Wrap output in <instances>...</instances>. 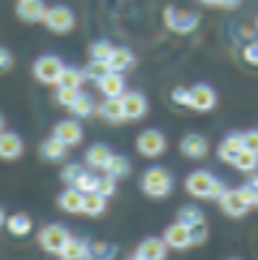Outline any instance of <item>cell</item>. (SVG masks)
<instances>
[{
  "label": "cell",
  "mask_w": 258,
  "mask_h": 260,
  "mask_svg": "<svg viewBox=\"0 0 258 260\" xmlns=\"http://www.w3.org/2000/svg\"><path fill=\"white\" fill-rule=\"evenodd\" d=\"M219 208L224 216H230V218H242V216H248V213L255 208V192L248 187V184H242L237 189H224V194L219 197Z\"/></svg>",
  "instance_id": "obj_1"
},
{
  "label": "cell",
  "mask_w": 258,
  "mask_h": 260,
  "mask_svg": "<svg viewBox=\"0 0 258 260\" xmlns=\"http://www.w3.org/2000/svg\"><path fill=\"white\" fill-rule=\"evenodd\" d=\"M185 189H187V194L198 197V200H219L226 187H224L211 171H206V168H198V171H192V174L185 179Z\"/></svg>",
  "instance_id": "obj_2"
},
{
  "label": "cell",
  "mask_w": 258,
  "mask_h": 260,
  "mask_svg": "<svg viewBox=\"0 0 258 260\" xmlns=\"http://www.w3.org/2000/svg\"><path fill=\"white\" fill-rule=\"evenodd\" d=\"M140 187H142V194L150 197V200H163V197H169L171 189H174V176L166 171L163 166H153L142 174Z\"/></svg>",
  "instance_id": "obj_3"
},
{
  "label": "cell",
  "mask_w": 258,
  "mask_h": 260,
  "mask_svg": "<svg viewBox=\"0 0 258 260\" xmlns=\"http://www.w3.org/2000/svg\"><path fill=\"white\" fill-rule=\"evenodd\" d=\"M163 21H166V26L171 29V32H177V35H190L192 29H198V24H200V16L198 13H192V11H185V8H166L163 11Z\"/></svg>",
  "instance_id": "obj_4"
},
{
  "label": "cell",
  "mask_w": 258,
  "mask_h": 260,
  "mask_svg": "<svg viewBox=\"0 0 258 260\" xmlns=\"http://www.w3.org/2000/svg\"><path fill=\"white\" fill-rule=\"evenodd\" d=\"M134 145H137V152L142 158H161L166 147H169L163 132H158V129H142L137 134V140H134Z\"/></svg>",
  "instance_id": "obj_5"
},
{
  "label": "cell",
  "mask_w": 258,
  "mask_h": 260,
  "mask_svg": "<svg viewBox=\"0 0 258 260\" xmlns=\"http://www.w3.org/2000/svg\"><path fill=\"white\" fill-rule=\"evenodd\" d=\"M69 239H71L69 229L61 226V223H50V226H45L42 232H40V244H42V250L50 252V255H61V252H64V247H66Z\"/></svg>",
  "instance_id": "obj_6"
},
{
  "label": "cell",
  "mask_w": 258,
  "mask_h": 260,
  "mask_svg": "<svg viewBox=\"0 0 258 260\" xmlns=\"http://www.w3.org/2000/svg\"><path fill=\"white\" fill-rule=\"evenodd\" d=\"M61 71H64V63H61L58 55H40L32 66V74H35L37 82L55 84V87H58V79H61Z\"/></svg>",
  "instance_id": "obj_7"
},
{
  "label": "cell",
  "mask_w": 258,
  "mask_h": 260,
  "mask_svg": "<svg viewBox=\"0 0 258 260\" xmlns=\"http://www.w3.org/2000/svg\"><path fill=\"white\" fill-rule=\"evenodd\" d=\"M45 26L50 29V32H55V35H66V32H71L74 29V24H77V19H74V11L71 8H66V6H53V8H48L45 11Z\"/></svg>",
  "instance_id": "obj_8"
},
{
  "label": "cell",
  "mask_w": 258,
  "mask_h": 260,
  "mask_svg": "<svg viewBox=\"0 0 258 260\" xmlns=\"http://www.w3.org/2000/svg\"><path fill=\"white\" fill-rule=\"evenodd\" d=\"M216 103H219V95H216L214 87H208V84L190 87V103H187V108L198 111V113H208V111L216 108Z\"/></svg>",
  "instance_id": "obj_9"
},
{
  "label": "cell",
  "mask_w": 258,
  "mask_h": 260,
  "mask_svg": "<svg viewBox=\"0 0 258 260\" xmlns=\"http://www.w3.org/2000/svg\"><path fill=\"white\" fill-rule=\"evenodd\" d=\"M163 242H166V247L169 250H190L192 247V229L190 226H185V223H179V221H174V223H169L163 229Z\"/></svg>",
  "instance_id": "obj_10"
},
{
  "label": "cell",
  "mask_w": 258,
  "mask_h": 260,
  "mask_svg": "<svg viewBox=\"0 0 258 260\" xmlns=\"http://www.w3.org/2000/svg\"><path fill=\"white\" fill-rule=\"evenodd\" d=\"M208 150H211L208 140H206L203 134H198V132H187L179 140V152L185 158H190V160H203L208 155Z\"/></svg>",
  "instance_id": "obj_11"
},
{
  "label": "cell",
  "mask_w": 258,
  "mask_h": 260,
  "mask_svg": "<svg viewBox=\"0 0 258 260\" xmlns=\"http://www.w3.org/2000/svg\"><path fill=\"white\" fill-rule=\"evenodd\" d=\"M82 124L77 118H69V121H58V124L53 126V137L55 140H61L64 145L74 147V145H79L82 142Z\"/></svg>",
  "instance_id": "obj_12"
},
{
  "label": "cell",
  "mask_w": 258,
  "mask_h": 260,
  "mask_svg": "<svg viewBox=\"0 0 258 260\" xmlns=\"http://www.w3.org/2000/svg\"><path fill=\"white\" fill-rule=\"evenodd\" d=\"M24 155V140L16 132H0V160H16Z\"/></svg>",
  "instance_id": "obj_13"
},
{
  "label": "cell",
  "mask_w": 258,
  "mask_h": 260,
  "mask_svg": "<svg viewBox=\"0 0 258 260\" xmlns=\"http://www.w3.org/2000/svg\"><path fill=\"white\" fill-rule=\"evenodd\" d=\"M121 103H124V118L127 121H140L148 113V100L142 92H124L121 95Z\"/></svg>",
  "instance_id": "obj_14"
},
{
  "label": "cell",
  "mask_w": 258,
  "mask_h": 260,
  "mask_svg": "<svg viewBox=\"0 0 258 260\" xmlns=\"http://www.w3.org/2000/svg\"><path fill=\"white\" fill-rule=\"evenodd\" d=\"M166 252H169V247H166L163 237H145L137 244V255L145 260H166Z\"/></svg>",
  "instance_id": "obj_15"
},
{
  "label": "cell",
  "mask_w": 258,
  "mask_h": 260,
  "mask_svg": "<svg viewBox=\"0 0 258 260\" xmlns=\"http://www.w3.org/2000/svg\"><path fill=\"white\" fill-rule=\"evenodd\" d=\"M95 113L103 118V121H108V124H121V121H127L124 118V103H121V98H105Z\"/></svg>",
  "instance_id": "obj_16"
},
{
  "label": "cell",
  "mask_w": 258,
  "mask_h": 260,
  "mask_svg": "<svg viewBox=\"0 0 258 260\" xmlns=\"http://www.w3.org/2000/svg\"><path fill=\"white\" fill-rule=\"evenodd\" d=\"M45 3L42 0H19L16 3V16L21 19V21H26V24H37V21H42L45 19Z\"/></svg>",
  "instance_id": "obj_17"
},
{
  "label": "cell",
  "mask_w": 258,
  "mask_h": 260,
  "mask_svg": "<svg viewBox=\"0 0 258 260\" xmlns=\"http://www.w3.org/2000/svg\"><path fill=\"white\" fill-rule=\"evenodd\" d=\"M98 89L103 92V98H121L127 92V82H124V74H116V71H108L98 82Z\"/></svg>",
  "instance_id": "obj_18"
},
{
  "label": "cell",
  "mask_w": 258,
  "mask_h": 260,
  "mask_svg": "<svg viewBox=\"0 0 258 260\" xmlns=\"http://www.w3.org/2000/svg\"><path fill=\"white\" fill-rule=\"evenodd\" d=\"M58 208L64 210V213H71V216H77V213L84 210V192L74 189V187L64 189V192L58 194Z\"/></svg>",
  "instance_id": "obj_19"
},
{
  "label": "cell",
  "mask_w": 258,
  "mask_h": 260,
  "mask_svg": "<svg viewBox=\"0 0 258 260\" xmlns=\"http://www.w3.org/2000/svg\"><path fill=\"white\" fill-rule=\"evenodd\" d=\"M242 147H245V145H242V134H237V132L226 134L224 140H221V145H219V158H221L224 163H232Z\"/></svg>",
  "instance_id": "obj_20"
},
{
  "label": "cell",
  "mask_w": 258,
  "mask_h": 260,
  "mask_svg": "<svg viewBox=\"0 0 258 260\" xmlns=\"http://www.w3.org/2000/svg\"><path fill=\"white\" fill-rule=\"evenodd\" d=\"M134 63H137V60H134V53L129 48H116L111 60H108V69L116 71V74H124V71L134 69Z\"/></svg>",
  "instance_id": "obj_21"
},
{
  "label": "cell",
  "mask_w": 258,
  "mask_h": 260,
  "mask_svg": "<svg viewBox=\"0 0 258 260\" xmlns=\"http://www.w3.org/2000/svg\"><path fill=\"white\" fill-rule=\"evenodd\" d=\"M6 229L13 237H29L32 234V218L26 213H13V216L6 218Z\"/></svg>",
  "instance_id": "obj_22"
},
{
  "label": "cell",
  "mask_w": 258,
  "mask_h": 260,
  "mask_svg": "<svg viewBox=\"0 0 258 260\" xmlns=\"http://www.w3.org/2000/svg\"><path fill=\"white\" fill-rule=\"evenodd\" d=\"M66 150H69V145H64L61 140H55V137H48L42 145H40V155L45 158V160H64L66 158Z\"/></svg>",
  "instance_id": "obj_23"
},
{
  "label": "cell",
  "mask_w": 258,
  "mask_h": 260,
  "mask_svg": "<svg viewBox=\"0 0 258 260\" xmlns=\"http://www.w3.org/2000/svg\"><path fill=\"white\" fill-rule=\"evenodd\" d=\"M105 208H108V197H103L100 192H87L84 194V216H90V218H98V216H103L105 213Z\"/></svg>",
  "instance_id": "obj_24"
},
{
  "label": "cell",
  "mask_w": 258,
  "mask_h": 260,
  "mask_svg": "<svg viewBox=\"0 0 258 260\" xmlns=\"http://www.w3.org/2000/svg\"><path fill=\"white\" fill-rule=\"evenodd\" d=\"M111 155H113V150L108 145H103V142L93 145L87 150V168H105V163L111 160Z\"/></svg>",
  "instance_id": "obj_25"
},
{
  "label": "cell",
  "mask_w": 258,
  "mask_h": 260,
  "mask_svg": "<svg viewBox=\"0 0 258 260\" xmlns=\"http://www.w3.org/2000/svg\"><path fill=\"white\" fill-rule=\"evenodd\" d=\"M103 171L119 181V179H124V176H129V174H132V163H129V158H127V155H116V152H113L111 160L105 163Z\"/></svg>",
  "instance_id": "obj_26"
},
{
  "label": "cell",
  "mask_w": 258,
  "mask_h": 260,
  "mask_svg": "<svg viewBox=\"0 0 258 260\" xmlns=\"http://www.w3.org/2000/svg\"><path fill=\"white\" fill-rule=\"evenodd\" d=\"M177 221L185 223V226H190V229H195V226H203V223H206V213H203L198 205H185V208H179Z\"/></svg>",
  "instance_id": "obj_27"
},
{
  "label": "cell",
  "mask_w": 258,
  "mask_h": 260,
  "mask_svg": "<svg viewBox=\"0 0 258 260\" xmlns=\"http://www.w3.org/2000/svg\"><path fill=\"white\" fill-rule=\"evenodd\" d=\"M232 166L237 168V171H242V174H253L255 168H258V152L242 147V150L237 152V158L232 160Z\"/></svg>",
  "instance_id": "obj_28"
},
{
  "label": "cell",
  "mask_w": 258,
  "mask_h": 260,
  "mask_svg": "<svg viewBox=\"0 0 258 260\" xmlns=\"http://www.w3.org/2000/svg\"><path fill=\"white\" fill-rule=\"evenodd\" d=\"M82 84H84V74H82V69L64 66V71H61V79H58V87H74V89H82Z\"/></svg>",
  "instance_id": "obj_29"
},
{
  "label": "cell",
  "mask_w": 258,
  "mask_h": 260,
  "mask_svg": "<svg viewBox=\"0 0 258 260\" xmlns=\"http://www.w3.org/2000/svg\"><path fill=\"white\" fill-rule=\"evenodd\" d=\"M113 50H116V48H113L108 40H98V42L90 45V60H100V63H108L111 55H113Z\"/></svg>",
  "instance_id": "obj_30"
},
{
  "label": "cell",
  "mask_w": 258,
  "mask_h": 260,
  "mask_svg": "<svg viewBox=\"0 0 258 260\" xmlns=\"http://www.w3.org/2000/svg\"><path fill=\"white\" fill-rule=\"evenodd\" d=\"M69 111L74 113V118H90L95 113V105H93V100H90L87 95H79L77 100L69 105Z\"/></svg>",
  "instance_id": "obj_31"
},
{
  "label": "cell",
  "mask_w": 258,
  "mask_h": 260,
  "mask_svg": "<svg viewBox=\"0 0 258 260\" xmlns=\"http://www.w3.org/2000/svg\"><path fill=\"white\" fill-rule=\"evenodd\" d=\"M116 247L108 242H90V260H113Z\"/></svg>",
  "instance_id": "obj_32"
},
{
  "label": "cell",
  "mask_w": 258,
  "mask_h": 260,
  "mask_svg": "<svg viewBox=\"0 0 258 260\" xmlns=\"http://www.w3.org/2000/svg\"><path fill=\"white\" fill-rule=\"evenodd\" d=\"M61 257H90V242L84 239H69Z\"/></svg>",
  "instance_id": "obj_33"
},
{
  "label": "cell",
  "mask_w": 258,
  "mask_h": 260,
  "mask_svg": "<svg viewBox=\"0 0 258 260\" xmlns=\"http://www.w3.org/2000/svg\"><path fill=\"white\" fill-rule=\"evenodd\" d=\"M108 71H111V69H108V63H100V60H90V63L82 69V74H84V82L90 79V82H95V84H98V82L103 79V76L108 74Z\"/></svg>",
  "instance_id": "obj_34"
},
{
  "label": "cell",
  "mask_w": 258,
  "mask_h": 260,
  "mask_svg": "<svg viewBox=\"0 0 258 260\" xmlns=\"http://www.w3.org/2000/svg\"><path fill=\"white\" fill-rule=\"evenodd\" d=\"M79 95H82V89H74V87H58V89H55V103H58V105H66V108H69V105L77 100Z\"/></svg>",
  "instance_id": "obj_35"
},
{
  "label": "cell",
  "mask_w": 258,
  "mask_h": 260,
  "mask_svg": "<svg viewBox=\"0 0 258 260\" xmlns=\"http://www.w3.org/2000/svg\"><path fill=\"white\" fill-rule=\"evenodd\" d=\"M95 184H98V176H93V174H90V171H82L79 174V179L77 181H74V189H79V192H95Z\"/></svg>",
  "instance_id": "obj_36"
},
{
  "label": "cell",
  "mask_w": 258,
  "mask_h": 260,
  "mask_svg": "<svg viewBox=\"0 0 258 260\" xmlns=\"http://www.w3.org/2000/svg\"><path fill=\"white\" fill-rule=\"evenodd\" d=\"M95 192H100L103 197H113L116 194V179L113 176H98V184H95Z\"/></svg>",
  "instance_id": "obj_37"
},
{
  "label": "cell",
  "mask_w": 258,
  "mask_h": 260,
  "mask_svg": "<svg viewBox=\"0 0 258 260\" xmlns=\"http://www.w3.org/2000/svg\"><path fill=\"white\" fill-rule=\"evenodd\" d=\"M84 171V168L79 166V163H69V166H64V168H61V181H64V184H74V181H77L79 179V174Z\"/></svg>",
  "instance_id": "obj_38"
},
{
  "label": "cell",
  "mask_w": 258,
  "mask_h": 260,
  "mask_svg": "<svg viewBox=\"0 0 258 260\" xmlns=\"http://www.w3.org/2000/svg\"><path fill=\"white\" fill-rule=\"evenodd\" d=\"M171 100L177 105H182V108H187V103H190V87H174L171 89Z\"/></svg>",
  "instance_id": "obj_39"
},
{
  "label": "cell",
  "mask_w": 258,
  "mask_h": 260,
  "mask_svg": "<svg viewBox=\"0 0 258 260\" xmlns=\"http://www.w3.org/2000/svg\"><path fill=\"white\" fill-rule=\"evenodd\" d=\"M242 145H245L248 150H253V152H258V129L242 132Z\"/></svg>",
  "instance_id": "obj_40"
},
{
  "label": "cell",
  "mask_w": 258,
  "mask_h": 260,
  "mask_svg": "<svg viewBox=\"0 0 258 260\" xmlns=\"http://www.w3.org/2000/svg\"><path fill=\"white\" fill-rule=\"evenodd\" d=\"M11 69H13V55H11L8 48H3V45H0V74L11 71Z\"/></svg>",
  "instance_id": "obj_41"
},
{
  "label": "cell",
  "mask_w": 258,
  "mask_h": 260,
  "mask_svg": "<svg viewBox=\"0 0 258 260\" xmlns=\"http://www.w3.org/2000/svg\"><path fill=\"white\" fill-rule=\"evenodd\" d=\"M242 58H245V63L250 66H258V42H250L245 50H242Z\"/></svg>",
  "instance_id": "obj_42"
},
{
  "label": "cell",
  "mask_w": 258,
  "mask_h": 260,
  "mask_svg": "<svg viewBox=\"0 0 258 260\" xmlns=\"http://www.w3.org/2000/svg\"><path fill=\"white\" fill-rule=\"evenodd\" d=\"M208 239V229H206V223L203 226H195L192 229V247H195V244H203Z\"/></svg>",
  "instance_id": "obj_43"
},
{
  "label": "cell",
  "mask_w": 258,
  "mask_h": 260,
  "mask_svg": "<svg viewBox=\"0 0 258 260\" xmlns=\"http://www.w3.org/2000/svg\"><path fill=\"white\" fill-rule=\"evenodd\" d=\"M240 3H242V0H221L219 6H221V8H226V11H232V8H237Z\"/></svg>",
  "instance_id": "obj_44"
},
{
  "label": "cell",
  "mask_w": 258,
  "mask_h": 260,
  "mask_svg": "<svg viewBox=\"0 0 258 260\" xmlns=\"http://www.w3.org/2000/svg\"><path fill=\"white\" fill-rule=\"evenodd\" d=\"M6 218H8V213H6V208H3V205H0V229H3Z\"/></svg>",
  "instance_id": "obj_45"
},
{
  "label": "cell",
  "mask_w": 258,
  "mask_h": 260,
  "mask_svg": "<svg viewBox=\"0 0 258 260\" xmlns=\"http://www.w3.org/2000/svg\"><path fill=\"white\" fill-rule=\"evenodd\" d=\"M200 3H203V6H219L221 0H200Z\"/></svg>",
  "instance_id": "obj_46"
},
{
  "label": "cell",
  "mask_w": 258,
  "mask_h": 260,
  "mask_svg": "<svg viewBox=\"0 0 258 260\" xmlns=\"http://www.w3.org/2000/svg\"><path fill=\"white\" fill-rule=\"evenodd\" d=\"M0 132H6V116L0 113Z\"/></svg>",
  "instance_id": "obj_47"
},
{
  "label": "cell",
  "mask_w": 258,
  "mask_h": 260,
  "mask_svg": "<svg viewBox=\"0 0 258 260\" xmlns=\"http://www.w3.org/2000/svg\"><path fill=\"white\" fill-rule=\"evenodd\" d=\"M61 260H90V257H61Z\"/></svg>",
  "instance_id": "obj_48"
},
{
  "label": "cell",
  "mask_w": 258,
  "mask_h": 260,
  "mask_svg": "<svg viewBox=\"0 0 258 260\" xmlns=\"http://www.w3.org/2000/svg\"><path fill=\"white\" fill-rule=\"evenodd\" d=\"M129 260H145V257H140V255H137V252H134V255H132V257H129Z\"/></svg>",
  "instance_id": "obj_49"
},
{
  "label": "cell",
  "mask_w": 258,
  "mask_h": 260,
  "mask_svg": "<svg viewBox=\"0 0 258 260\" xmlns=\"http://www.w3.org/2000/svg\"><path fill=\"white\" fill-rule=\"evenodd\" d=\"M255 208H258V189H255Z\"/></svg>",
  "instance_id": "obj_50"
},
{
  "label": "cell",
  "mask_w": 258,
  "mask_h": 260,
  "mask_svg": "<svg viewBox=\"0 0 258 260\" xmlns=\"http://www.w3.org/2000/svg\"><path fill=\"white\" fill-rule=\"evenodd\" d=\"M226 260H242V257H226Z\"/></svg>",
  "instance_id": "obj_51"
},
{
  "label": "cell",
  "mask_w": 258,
  "mask_h": 260,
  "mask_svg": "<svg viewBox=\"0 0 258 260\" xmlns=\"http://www.w3.org/2000/svg\"><path fill=\"white\" fill-rule=\"evenodd\" d=\"M255 29H258V19H255Z\"/></svg>",
  "instance_id": "obj_52"
}]
</instances>
